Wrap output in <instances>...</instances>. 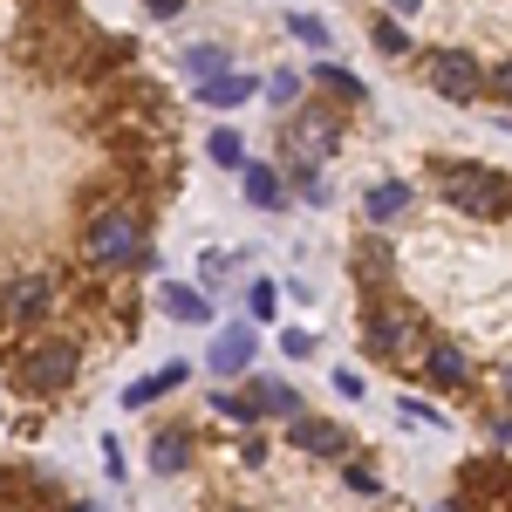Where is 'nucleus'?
<instances>
[{
	"label": "nucleus",
	"mask_w": 512,
	"mask_h": 512,
	"mask_svg": "<svg viewBox=\"0 0 512 512\" xmlns=\"http://www.w3.org/2000/svg\"><path fill=\"white\" fill-rule=\"evenodd\" d=\"M246 205H260V212H280L287 205V185H280L274 164H246Z\"/></svg>",
	"instance_id": "1a4fd4ad"
},
{
	"label": "nucleus",
	"mask_w": 512,
	"mask_h": 512,
	"mask_svg": "<svg viewBox=\"0 0 512 512\" xmlns=\"http://www.w3.org/2000/svg\"><path fill=\"white\" fill-rule=\"evenodd\" d=\"M506 390H512V369H506Z\"/></svg>",
	"instance_id": "2f4dec72"
},
{
	"label": "nucleus",
	"mask_w": 512,
	"mask_h": 512,
	"mask_svg": "<svg viewBox=\"0 0 512 512\" xmlns=\"http://www.w3.org/2000/svg\"><path fill=\"white\" fill-rule=\"evenodd\" d=\"M369 349L376 355H390V362H424V321L417 315H403V308H390V315H376L369 321Z\"/></svg>",
	"instance_id": "7ed1b4c3"
},
{
	"label": "nucleus",
	"mask_w": 512,
	"mask_h": 512,
	"mask_svg": "<svg viewBox=\"0 0 512 512\" xmlns=\"http://www.w3.org/2000/svg\"><path fill=\"white\" fill-rule=\"evenodd\" d=\"M369 41H376V55H403V48H410V35H403L396 21H376V28H369Z\"/></svg>",
	"instance_id": "4be33fe9"
},
{
	"label": "nucleus",
	"mask_w": 512,
	"mask_h": 512,
	"mask_svg": "<svg viewBox=\"0 0 512 512\" xmlns=\"http://www.w3.org/2000/svg\"><path fill=\"white\" fill-rule=\"evenodd\" d=\"M437 192L451 198L458 212H472V219L512 212V178L492 171V164H437Z\"/></svg>",
	"instance_id": "f257e3e1"
},
{
	"label": "nucleus",
	"mask_w": 512,
	"mask_h": 512,
	"mask_svg": "<svg viewBox=\"0 0 512 512\" xmlns=\"http://www.w3.org/2000/svg\"><path fill=\"white\" fill-rule=\"evenodd\" d=\"M246 403H253V417H294V410H301V396L287 390V383H253Z\"/></svg>",
	"instance_id": "4468645a"
},
{
	"label": "nucleus",
	"mask_w": 512,
	"mask_h": 512,
	"mask_svg": "<svg viewBox=\"0 0 512 512\" xmlns=\"http://www.w3.org/2000/svg\"><path fill=\"white\" fill-rule=\"evenodd\" d=\"M178 383H185V362H164L158 376H137V383L123 390V410H151V403H158L164 390H178Z\"/></svg>",
	"instance_id": "6e6552de"
},
{
	"label": "nucleus",
	"mask_w": 512,
	"mask_h": 512,
	"mask_svg": "<svg viewBox=\"0 0 512 512\" xmlns=\"http://www.w3.org/2000/svg\"><path fill=\"white\" fill-rule=\"evenodd\" d=\"M164 315L185 321V328H198V321H205V294L185 287V280H164Z\"/></svg>",
	"instance_id": "f8f14e48"
},
{
	"label": "nucleus",
	"mask_w": 512,
	"mask_h": 512,
	"mask_svg": "<svg viewBox=\"0 0 512 512\" xmlns=\"http://www.w3.org/2000/svg\"><path fill=\"white\" fill-rule=\"evenodd\" d=\"M349 485H355V492H383V478L369 472V465H355V472H349Z\"/></svg>",
	"instance_id": "bb28decb"
},
{
	"label": "nucleus",
	"mask_w": 512,
	"mask_h": 512,
	"mask_svg": "<svg viewBox=\"0 0 512 512\" xmlns=\"http://www.w3.org/2000/svg\"><path fill=\"white\" fill-rule=\"evenodd\" d=\"M410 205V185H396V178H383V185H369V198H362V212L376 219V226H390L396 212Z\"/></svg>",
	"instance_id": "ddd939ff"
},
{
	"label": "nucleus",
	"mask_w": 512,
	"mask_h": 512,
	"mask_svg": "<svg viewBox=\"0 0 512 512\" xmlns=\"http://www.w3.org/2000/svg\"><path fill=\"white\" fill-rule=\"evenodd\" d=\"M151 465H158V472H185V431H158L151 437Z\"/></svg>",
	"instance_id": "dca6fc26"
},
{
	"label": "nucleus",
	"mask_w": 512,
	"mask_h": 512,
	"mask_svg": "<svg viewBox=\"0 0 512 512\" xmlns=\"http://www.w3.org/2000/svg\"><path fill=\"white\" fill-rule=\"evenodd\" d=\"M205 362H212V376H239V369L253 362V328H226V335L212 342Z\"/></svg>",
	"instance_id": "0eeeda50"
},
{
	"label": "nucleus",
	"mask_w": 512,
	"mask_h": 512,
	"mask_svg": "<svg viewBox=\"0 0 512 512\" xmlns=\"http://www.w3.org/2000/svg\"><path fill=\"white\" fill-rule=\"evenodd\" d=\"M198 96H205L212 110H239L246 96H260V82L253 76H212V82H198Z\"/></svg>",
	"instance_id": "9b49d317"
},
{
	"label": "nucleus",
	"mask_w": 512,
	"mask_h": 512,
	"mask_svg": "<svg viewBox=\"0 0 512 512\" xmlns=\"http://www.w3.org/2000/svg\"><path fill=\"white\" fill-rule=\"evenodd\" d=\"M144 7H151V14H158V21H171V14H178V7H185V0H144Z\"/></svg>",
	"instance_id": "c85d7f7f"
},
{
	"label": "nucleus",
	"mask_w": 512,
	"mask_h": 512,
	"mask_svg": "<svg viewBox=\"0 0 512 512\" xmlns=\"http://www.w3.org/2000/svg\"><path fill=\"white\" fill-rule=\"evenodd\" d=\"M417 7H424V0H390V14H417Z\"/></svg>",
	"instance_id": "c756f323"
},
{
	"label": "nucleus",
	"mask_w": 512,
	"mask_h": 512,
	"mask_svg": "<svg viewBox=\"0 0 512 512\" xmlns=\"http://www.w3.org/2000/svg\"><path fill=\"white\" fill-rule=\"evenodd\" d=\"M69 376H76V349H69V342H35V349L21 355V383H28L35 396L62 390Z\"/></svg>",
	"instance_id": "20e7f679"
},
{
	"label": "nucleus",
	"mask_w": 512,
	"mask_h": 512,
	"mask_svg": "<svg viewBox=\"0 0 512 512\" xmlns=\"http://www.w3.org/2000/svg\"><path fill=\"white\" fill-rule=\"evenodd\" d=\"M424 369H431V383H437V390H458V383L472 376V362H465L458 349H431V355H424Z\"/></svg>",
	"instance_id": "2eb2a0df"
},
{
	"label": "nucleus",
	"mask_w": 512,
	"mask_h": 512,
	"mask_svg": "<svg viewBox=\"0 0 512 512\" xmlns=\"http://www.w3.org/2000/svg\"><path fill=\"white\" fill-rule=\"evenodd\" d=\"M69 512H103V506H69Z\"/></svg>",
	"instance_id": "7c9ffc66"
},
{
	"label": "nucleus",
	"mask_w": 512,
	"mask_h": 512,
	"mask_svg": "<svg viewBox=\"0 0 512 512\" xmlns=\"http://www.w3.org/2000/svg\"><path fill=\"white\" fill-rule=\"evenodd\" d=\"M185 69H198L205 82H212V76H226V48H192V55H185Z\"/></svg>",
	"instance_id": "5701e85b"
},
{
	"label": "nucleus",
	"mask_w": 512,
	"mask_h": 512,
	"mask_svg": "<svg viewBox=\"0 0 512 512\" xmlns=\"http://www.w3.org/2000/svg\"><path fill=\"white\" fill-rule=\"evenodd\" d=\"M48 301H55V280L48 274H28L7 287V321H41L48 315Z\"/></svg>",
	"instance_id": "423d86ee"
},
{
	"label": "nucleus",
	"mask_w": 512,
	"mask_h": 512,
	"mask_svg": "<svg viewBox=\"0 0 512 512\" xmlns=\"http://www.w3.org/2000/svg\"><path fill=\"white\" fill-rule=\"evenodd\" d=\"M205 151H212V164H239V158H246L239 130H212V144H205Z\"/></svg>",
	"instance_id": "aec40b11"
},
{
	"label": "nucleus",
	"mask_w": 512,
	"mask_h": 512,
	"mask_svg": "<svg viewBox=\"0 0 512 512\" xmlns=\"http://www.w3.org/2000/svg\"><path fill=\"white\" fill-rule=\"evenodd\" d=\"M89 260H103V267L144 260V226H137L130 212H103V219L89 226Z\"/></svg>",
	"instance_id": "f03ea898"
},
{
	"label": "nucleus",
	"mask_w": 512,
	"mask_h": 512,
	"mask_svg": "<svg viewBox=\"0 0 512 512\" xmlns=\"http://www.w3.org/2000/svg\"><path fill=\"white\" fill-rule=\"evenodd\" d=\"M287 28H294V41H308V48H328V21L321 14H287Z\"/></svg>",
	"instance_id": "a211bd4d"
},
{
	"label": "nucleus",
	"mask_w": 512,
	"mask_h": 512,
	"mask_svg": "<svg viewBox=\"0 0 512 512\" xmlns=\"http://www.w3.org/2000/svg\"><path fill=\"white\" fill-rule=\"evenodd\" d=\"M246 308H253L260 321H274V308H280V287H274V280H253V287H246Z\"/></svg>",
	"instance_id": "6ab92c4d"
},
{
	"label": "nucleus",
	"mask_w": 512,
	"mask_h": 512,
	"mask_svg": "<svg viewBox=\"0 0 512 512\" xmlns=\"http://www.w3.org/2000/svg\"><path fill=\"white\" fill-rule=\"evenodd\" d=\"M212 410H219V417H233V424H253V403H246V390H219V396H212Z\"/></svg>",
	"instance_id": "412c9836"
},
{
	"label": "nucleus",
	"mask_w": 512,
	"mask_h": 512,
	"mask_svg": "<svg viewBox=\"0 0 512 512\" xmlns=\"http://www.w3.org/2000/svg\"><path fill=\"white\" fill-rule=\"evenodd\" d=\"M280 349H287V355H315V335H308V328H287Z\"/></svg>",
	"instance_id": "a878e982"
},
{
	"label": "nucleus",
	"mask_w": 512,
	"mask_h": 512,
	"mask_svg": "<svg viewBox=\"0 0 512 512\" xmlns=\"http://www.w3.org/2000/svg\"><path fill=\"white\" fill-rule=\"evenodd\" d=\"M492 96H506V103H512V62H506V69H492Z\"/></svg>",
	"instance_id": "cd10ccee"
},
{
	"label": "nucleus",
	"mask_w": 512,
	"mask_h": 512,
	"mask_svg": "<svg viewBox=\"0 0 512 512\" xmlns=\"http://www.w3.org/2000/svg\"><path fill=\"white\" fill-rule=\"evenodd\" d=\"M315 82H321V89H335L342 103H362V82H355L349 69H342V62H321V69H315Z\"/></svg>",
	"instance_id": "f3484780"
},
{
	"label": "nucleus",
	"mask_w": 512,
	"mask_h": 512,
	"mask_svg": "<svg viewBox=\"0 0 512 512\" xmlns=\"http://www.w3.org/2000/svg\"><path fill=\"white\" fill-rule=\"evenodd\" d=\"M294 178H301V198H308V205H328V185H321V171H315V164H301Z\"/></svg>",
	"instance_id": "393cba45"
},
{
	"label": "nucleus",
	"mask_w": 512,
	"mask_h": 512,
	"mask_svg": "<svg viewBox=\"0 0 512 512\" xmlns=\"http://www.w3.org/2000/svg\"><path fill=\"white\" fill-rule=\"evenodd\" d=\"M267 96H274V110H287V103L301 96V76H294V69H274V82H267Z\"/></svg>",
	"instance_id": "b1692460"
},
{
	"label": "nucleus",
	"mask_w": 512,
	"mask_h": 512,
	"mask_svg": "<svg viewBox=\"0 0 512 512\" xmlns=\"http://www.w3.org/2000/svg\"><path fill=\"white\" fill-rule=\"evenodd\" d=\"M431 89H437V96H451V103H472L478 89H485V69H478L465 48H437V55H431Z\"/></svg>",
	"instance_id": "39448f33"
},
{
	"label": "nucleus",
	"mask_w": 512,
	"mask_h": 512,
	"mask_svg": "<svg viewBox=\"0 0 512 512\" xmlns=\"http://www.w3.org/2000/svg\"><path fill=\"white\" fill-rule=\"evenodd\" d=\"M349 437L335 431V424H321V417H294V451H315V458H335Z\"/></svg>",
	"instance_id": "9d476101"
}]
</instances>
